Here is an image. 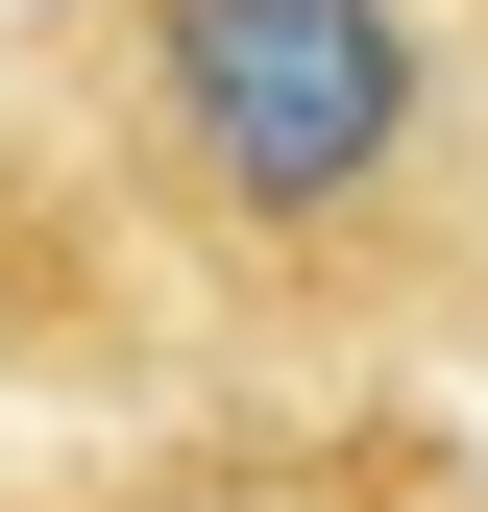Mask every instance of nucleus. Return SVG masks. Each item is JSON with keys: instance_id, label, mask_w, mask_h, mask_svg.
I'll list each match as a JSON object with an SVG mask.
<instances>
[{"instance_id": "f257e3e1", "label": "nucleus", "mask_w": 488, "mask_h": 512, "mask_svg": "<svg viewBox=\"0 0 488 512\" xmlns=\"http://www.w3.org/2000/svg\"><path fill=\"white\" fill-rule=\"evenodd\" d=\"M74 147L269 391L488 366V0H98Z\"/></svg>"}, {"instance_id": "f03ea898", "label": "nucleus", "mask_w": 488, "mask_h": 512, "mask_svg": "<svg viewBox=\"0 0 488 512\" xmlns=\"http://www.w3.org/2000/svg\"><path fill=\"white\" fill-rule=\"evenodd\" d=\"M0 512H464V464H440L391 391H293V415L122 439V464H74V488H0Z\"/></svg>"}]
</instances>
